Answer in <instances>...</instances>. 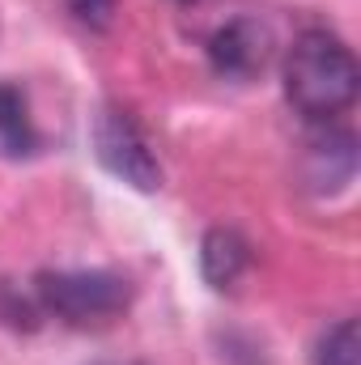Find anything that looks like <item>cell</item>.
Returning a JSON list of instances; mask_svg holds the SVG:
<instances>
[{"mask_svg": "<svg viewBox=\"0 0 361 365\" xmlns=\"http://www.w3.org/2000/svg\"><path fill=\"white\" fill-rule=\"evenodd\" d=\"M315 365H361V327L357 319H340L315 349Z\"/></svg>", "mask_w": 361, "mask_h": 365, "instance_id": "8", "label": "cell"}, {"mask_svg": "<svg viewBox=\"0 0 361 365\" xmlns=\"http://www.w3.org/2000/svg\"><path fill=\"white\" fill-rule=\"evenodd\" d=\"M251 268V242L238 234V230H208L204 242H200V272L213 289H234L243 272Z\"/></svg>", "mask_w": 361, "mask_h": 365, "instance_id": "5", "label": "cell"}, {"mask_svg": "<svg viewBox=\"0 0 361 365\" xmlns=\"http://www.w3.org/2000/svg\"><path fill=\"white\" fill-rule=\"evenodd\" d=\"M34 293L47 314L73 327L111 323L132 306V284L119 272H39Z\"/></svg>", "mask_w": 361, "mask_h": 365, "instance_id": "2", "label": "cell"}, {"mask_svg": "<svg viewBox=\"0 0 361 365\" xmlns=\"http://www.w3.org/2000/svg\"><path fill=\"white\" fill-rule=\"evenodd\" d=\"M306 162H310L306 166V179L315 182L319 191L345 187V182L353 179V166H357V140H353V132H336V128L319 132L310 140Z\"/></svg>", "mask_w": 361, "mask_h": 365, "instance_id": "6", "label": "cell"}, {"mask_svg": "<svg viewBox=\"0 0 361 365\" xmlns=\"http://www.w3.org/2000/svg\"><path fill=\"white\" fill-rule=\"evenodd\" d=\"M276 38L260 17H230L213 30L208 38V60L221 77L230 81H251L272 64Z\"/></svg>", "mask_w": 361, "mask_h": 365, "instance_id": "4", "label": "cell"}, {"mask_svg": "<svg viewBox=\"0 0 361 365\" xmlns=\"http://www.w3.org/2000/svg\"><path fill=\"white\" fill-rule=\"evenodd\" d=\"M361 86V68L353 51L327 34V30H306L285 60V93L293 110L306 119H332L353 106Z\"/></svg>", "mask_w": 361, "mask_h": 365, "instance_id": "1", "label": "cell"}, {"mask_svg": "<svg viewBox=\"0 0 361 365\" xmlns=\"http://www.w3.org/2000/svg\"><path fill=\"white\" fill-rule=\"evenodd\" d=\"M0 149L13 153V158L39 149V132L30 123L26 93H21V86H13V81H0Z\"/></svg>", "mask_w": 361, "mask_h": 365, "instance_id": "7", "label": "cell"}, {"mask_svg": "<svg viewBox=\"0 0 361 365\" xmlns=\"http://www.w3.org/2000/svg\"><path fill=\"white\" fill-rule=\"evenodd\" d=\"M93 153L115 179L136 187V191H158L162 187V166H158L145 132L119 106H102L93 115Z\"/></svg>", "mask_w": 361, "mask_h": 365, "instance_id": "3", "label": "cell"}, {"mask_svg": "<svg viewBox=\"0 0 361 365\" xmlns=\"http://www.w3.org/2000/svg\"><path fill=\"white\" fill-rule=\"evenodd\" d=\"M68 9H73L86 26L102 30V26L111 21V13H115V0H68Z\"/></svg>", "mask_w": 361, "mask_h": 365, "instance_id": "9", "label": "cell"}]
</instances>
